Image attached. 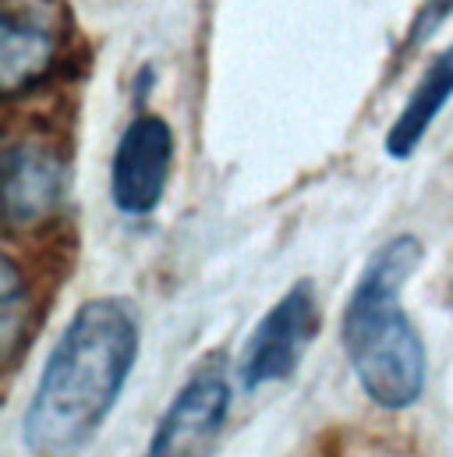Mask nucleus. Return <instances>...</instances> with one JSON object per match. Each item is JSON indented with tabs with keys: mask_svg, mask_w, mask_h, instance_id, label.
I'll return each mask as SVG.
<instances>
[{
	"mask_svg": "<svg viewBox=\"0 0 453 457\" xmlns=\"http://www.w3.org/2000/svg\"><path fill=\"white\" fill-rule=\"evenodd\" d=\"M142 344L138 312L124 298L86 302L46 354L21 436L36 457H78L117 408Z\"/></svg>",
	"mask_w": 453,
	"mask_h": 457,
	"instance_id": "1",
	"label": "nucleus"
},
{
	"mask_svg": "<svg viewBox=\"0 0 453 457\" xmlns=\"http://www.w3.org/2000/svg\"><path fill=\"white\" fill-rule=\"evenodd\" d=\"M425 248L415 234H397L365 262L340 323L347 361L368 394L386 411H408L425 394V341L418 337L400 298Z\"/></svg>",
	"mask_w": 453,
	"mask_h": 457,
	"instance_id": "2",
	"label": "nucleus"
},
{
	"mask_svg": "<svg viewBox=\"0 0 453 457\" xmlns=\"http://www.w3.org/2000/svg\"><path fill=\"white\" fill-rule=\"evenodd\" d=\"M450 96H453V43L440 57H432V64L425 68V75L411 89L404 111L390 124V131H386V156L411 160L415 149L432 131L436 117L443 114V107L450 104Z\"/></svg>",
	"mask_w": 453,
	"mask_h": 457,
	"instance_id": "8",
	"label": "nucleus"
},
{
	"mask_svg": "<svg viewBox=\"0 0 453 457\" xmlns=\"http://www.w3.org/2000/svg\"><path fill=\"white\" fill-rule=\"evenodd\" d=\"M174 167V131L163 117L138 114L120 135L111 163V199L124 217H149L163 203Z\"/></svg>",
	"mask_w": 453,
	"mask_h": 457,
	"instance_id": "5",
	"label": "nucleus"
},
{
	"mask_svg": "<svg viewBox=\"0 0 453 457\" xmlns=\"http://www.w3.org/2000/svg\"><path fill=\"white\" fill-rule=\"evenodd\" d=\"M29 284L11 255L0 259V347L7 369L18 365V351L29 344Z\"/></svg>",
	"mask_w": 453,
	"mask_h": 457,
	"instance_id": "9",
	"label": "nucleus"
},
{
	"mask_svg": "<svg viewBox=\"0 0 453 457\" xmlns=\"http://www.w3.org/2000/svg\"><path fill=\"white\" fill-rule=\"evenodd\" d=\"M226 415H230V383L217 365H210L177 390V397L152 429L145 457H192L224 429Z\"/></svg>",
	"mask_w": 453,
	"mask_h": 457,
	"instance_id": "7",
	"label": "nucleus"
},
{
	"mask_svg": "<svg viewBox=\"0 0 453 457\" xmlns=\"http://www.w3.org/2000/svg\"><path fill=\"white\" fill-rule=\"evenodd\" d=\"M450 305H453V284H450Z\"/></svg>",
	"mask_w": 453,
	"mask_h": 457,
	"instance_id": "11",
	"label": "nucleus"
},
{
	"mask_svg": "<svg viewBox=\"0 0 453 457\" xmlns=\"http://www.w3.org/2000/svg\"><path fill=\"white\" fill-rule=\"evenodd\" d=\"M68 11L61 0H0V93L14 100L46 82L61 61Z\"/></svg>",
	"mask_w": 453,
	"mask_h": 457,
	"instance_id": "4",
	"label": "nucleus"
},
{
	"mask_svg": "<svg viewBox=\"0 0 453 457\" xmlns=\"http://www.w3.org/2000/svg\"><path fill=\"white\" fill-rule=\"evenodd\" d=\"M319 295L312 280H298L248 334L237 358V379L248 394L284 383L298 372L309 344L319 334Z\"/></svg>",
	"mask_w": 453,
	"mask_h": 457,
	"instance_id": "3",
	"label": "nucleus"
},
{
	"mask_svg": "<svg viewBox=\"0 0 453 457\" xmlns=\"http://www.w3.org/2000/svg\"><path fill=\"white\" fill-rule=\"evenodd\" d=\"M453 14V0H425L422 11L415 14L411 21V32H408V50L422 46L429 36H436V29Z\"/></svg>",
	"mask_w": 453,
	"mask_h": 457,
	"instance_id": "10",
	"label": "nucleus"
},
{
	"mask_svg": "<svg viewBox=\"0 0 453 457\" xmlns=\"http://www.w3.org/2000/svg\"><path fill=\"white\" fill-rule=\"evenodd\" d=\"M68 192V167L43 138H18L4 149V220L7 228H36L50 220Z\"/></svg>",
	"mask_w": 453,
	"mask_h": 457,
	"instance_id": "6",
	"label": "nucleus"
}]
</instances>
